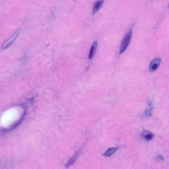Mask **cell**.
I'll list each match as a JSON object with an SVG mask.
<instances>
[{
    "instance_id": "1",
    "label": "cell",
    "mask_w": 169,
    "mask_h": 169,
    "mask_svg": "<svg viewBox=\"0 0 169 169\" xmlns=\"http://www.w3.org/2000/svg\"><path fill=\"white\" fill-rule=\"evenodd\" d=\"M133 35V30L132 29H130L127 33L126 34L125 36L123 38L122 43H121V46H120V54H122L123 53L128 47L129 45L130 44L131 40L132 37Z\"/></svg>"
},
{
    "instance_id": "2",
    "label": "cell",
    "mask_w": 169,
    "mask_h": 169,
    "mask_svg": "<svg viewBox=\"0 0 169 169\" xmlns=\"http://www.w3.org/2000/svg\"><path fill=\"white\" fill-rule=\"evenodd\" d=\"M20 32H21V29H20V30L19 29L8 40L6 41V42L1 45V48H2L3 50H4V49H6V48H9V47L13 43V42L15 41V40L16 39V38L18 37V36L19 35Z\"/></svg>"
},
{
    "instance_id": "3",
    "label": "cell",
    "mask_w": 169,
    "mask_h": 169,
    "mask_svg": "<svg viewBox=\"0 0 169 169\" xmlns=\"http://www.w3.org/2000/svg\"><path fill=\"white\" fill-rule=\"evenodd\" d=\"M161 62V60L160 58H156L154 59L149 64V71L152 72L155 71L159 67Z\"/></svg>"
},
{
    "instance_id": "4",
    "label": "cell",
    "mask_w": 169,
    "mask_h": 169,
    "mask_svg": "<svg viewBox=\"0 0 169 169\" xmlns=\"http://www.w3.org/2000/svg\"><path fill=\"white\" fill-rule=\"evenodd\" d=\"M142 137L143 139L146 140V141H150L152 140L154 137V134L150 132L147 131H144L142 133Z\"/></svg>"
},
{
    "instance_id": "5",
    "label": "cell",
    "mask_w": 169,
    "mask_h": 169,
    "mask_svg": "<svg viewBox=\"0 0 169 169\" xmlns=\"http://www.w3.org/2000/svg\"><path fill=\"white\" fill-rule=\"evenodd\" d=\"M104 0H98L96 2L94 6L93 7V13H95L98 12L99 9H101L102 7L103 3H104Z\"/></svg>"
},
{
    "instance_id": "6",
    "label": "cell",
    "mask_w": 169,
    "mask_h": 169,
    "mask_svg": "<svg viewBox=\"0 0 169 169\" xmlns=\"http://www.w3.org/2000/svg\"><path fill=\"white\" fill-rule=\"evenodd\" d=\"M97 44H98L97 42H95L92 45L90 51V54H89V57L90 60H91L92 58H93V56L95 55L96 48H97Z\"/></svg>"
},
{
    "instance_id": "7",
    "label": "cell",
    "mask_w": 169,
    "mask_h": 169,
    "mask_svg": "<svg viewBox=\"0 0 169 169\" xmlns=\"http://www.w3.org/2000/svg\"><path fill=\"white\" fill-rule=\"evenodd\" d=\"M78 155V151L75 152L73 156L70 158V159L67 162V164H66L65 167L66 168H68L69 167H70L71 165H72L74 163L75 161L76 160V159L77 158Z\"/></svg>"
},
{
    "instance_id": "8",
    "label": "cell",
    "mask_w": 169,
    "mask_h": 169,
    "mask_svg": "<svg viewBox=\"0 0 169 169\" xmlns=\"http://www.w3.org/2000/svg\"><path fill=\"white\" fill-rule=\"evenodd\" d=\"M118 149L117 148H110L108 149V150H107V151L105 152V153H104L103 155L104 156H111L113 153H115V152L116 151V150Z\"/></svg>"
},
{
    "instance_id": "9",
    "label": "cell",
    "mask_w": 169,
    "mask_h": 169,
    "mask_svg": "<svg viewBox=\"0 0 169 169\" xmlns=\"http://www.w3.org/2000/svg\"><path fill=\"white\" fill-rule=\"evenodd\" d=\"M152 108H153V107H152V102H149L148 108H147V109L146 110L145 112L144 113V116H145L146 117L151 116V114Z\"/></svg>"
},
{
    "instance_id": "10",
    "label": "cell",
    "mask_w": 169,
    "mask_h": 169,
    "mask_svg": "<svg viewBox=\"0 0 169 169\" xmlns=\"http://www.w3.org/2000/svg\"><path fill=\"white\" fill-rule=\"evenodd\" d=\"M157 159L159 161L163 160H164L163 158L161 156H158Z\"/></svg>"
},
{
    "instance_id": "11",
    "label": "cell",
    "mask_w": 169,
    "mask_h": 169,
    "mask_svg": "<svg viewBox=\"0 0 169 169\" xmlns=\"http://www.w3.org/2000/svg\"></svg>"
}]
</instances>
